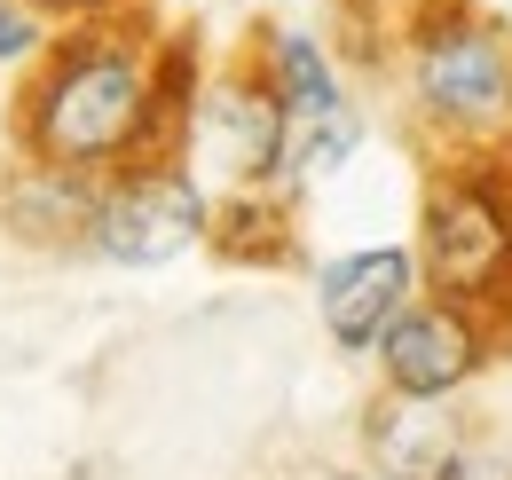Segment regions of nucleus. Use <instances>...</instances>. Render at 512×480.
<instances>
[{
	"instance_id": "nucleus-1",
	"label": "nucleus",
	"mask_w": 512,
	"mask_h": 480,
	"mask_svg": "<svg viewBox=\"0 0 512 480\" xmlns=\"http://www.w3.org/2000/svg\"><path fill=\"white\" fill-rule=\"evenodd\" d=\"M8 134L24 158L111 174L134 158H166L158 103H150V24L103 16V24H56L48 48L24 63Z\"/></svg>"
},
{
	"instance_id": "nucleus-2",
	"label": "nucleus",
	"mask_w": 512,
	"mask_h": 480,
	"mask_svg": "<svg viewBox=\"0 0 512 480\" xmlns=\"http://www.w3.org/2000/svg\"><path fill=\"white\" fill-rule=\"evenodd\" d=\"M402 79L442 142L497 150L512 134V32L481 0H418L402 16Z\"/></svg>"
},
{
	"instance_id": "nucleus-3",
	"label": "nucleus",
	"mask_w": 512,
	"mask_h": 480,
	"mask_svg": "<svg viewBox=\"0 0 512 480\" xmlns=\"http://www.w3.org/2000/svg\"><path fill=\"white\" fill-rule=\"evenodd\" d=\"M418 284L473 307H512V166L497 150L449 158L418 213Z\"/></svg>"
},
{
	"instance_id": "nucleus-4",
	"label": "nucleus",
	"mask_w": 512,
	"mask_h": 480,
	"mask_svg": "<svg viewBox=\"0 0 512 480\" xmlns=\"http://www.w3.org/2000/svg\"><path fill=\"white\" fill-rule=\"evenodd\" d=\"M253 63H260V79H268V95H276V111H284V166H276V189L300 197L308 181L339 174V166L355 158L363 111H355V95H347L331 48H323L316 32H300V24H260Z\"/></svg>"
},
{
	"instance_id": "nucleus-5",
	"label": "nucleus",
	"mask_w": 512,
	"mask_h": 480,
	"mask_svg": "<svg viewBox=\"0 0 512 480\" xmlns=\"http://www.w3.org/2000/svg\"><path fill=\"white\" fill-rule=\"evenodd\" d=\"M205 213H213V189L182 158H134L95 174L79 252L103 268H174L182 252L205 244Z\"/></svg>"
},
{
	"instance_id": "nucleus-6",
	"label": "nucleus",
	"mask_w": 512,
	"mask_h": 480,
	"mask_svg": "<svg viewBox=\"0 0 512 480\" xmlns=\"http://www.w3.org/2000/svg\"><path fill=\"white\" fill-rule=\"evenodd\" d=\"M213 197L221 189H276V166H284V111L260 79L253 48L229 63V71H205L197 87V111L182 126V150H174Z\"/></svg>"
},
{
	"instance_id": "nucleus-7",
	"label": "nucleus",
	"mask_w": 512,
	"mask_h": 480,
	"mask_svg": "<svg viewBox=\"0 0 512 480\" xmlns=\"http://www.w3.org/2000/svg\"><path fill=\"white\" fill-rule=\"evenodd\" d=\"M371 362H379V386H394V394H434V402H449V394H465L497 362V315L473 307V300H449V292H418L386 323Z\"/></svg>"
},
{
	"instance_id": "nucleus-8",
	"label": "nucleus",
	"mask_w": 512,
	"mask_h": 480,
	"mask_svg": "<svg viewBox=\"0 0 512 480\" xmlns=\"http://www.w3.org/2000/svg\"><path fill=\"white\" fill-rule=\"evenodd\" d=\"M410 300H418V252H410V244L339 252V260L316 276V323L347 362H371V347L386 339V323H394Z\"/></svg>"
},
{
	"instance_id": "nucleus-9",
	"label": "nucleus",
	"mask_w": 512,
	"mask_h": 480,
	"mask_svg": "<svg viewBox=\"0 0 512 480\" xmlns=\"http://www.w3.org/2000/svg\"><path fill=\"white\" fill-rule=\"evenodd\" d=\"M363 449H371V473L394 480H449L465 457V418L434 402V394H394L386 386L363 418Z\"/></svg>"
},
{
	"instance_id": "nucleus-10",
	"label": "nucleus",
	"mask_w": 512,
	"mask_h": 480,
	"mask_svg": "<svg viewBox=\"0 0 512 480\" xmlns=\"http://www.w3.org/2000/svg\"><path fill=\"white\" fill-rule=\"evenodd\" d=\"M87 205H95V174H79V166H48V158L16 150L0 174V229L24 252H79Z\"/></svg>"
},
{
	"instance_id": "nucleus-11",
	"label": "nucleus",
	"mask_w": 512,
	"mask_h": 480,
	"mask_svg": "<svg viewBox=\"0 0 512 480\" xmlns=\"http://www.w3.org/2000/svg\"><path fill=\"white\" fill-rule=\"evenodd\" d=\"M205 252L229 268H292L300 260V221L284 189H221L205 213Z\"/></svg>"
},
{
	"instance_id": "nucleus-12",
	"label": "nucleus",
	"mask_w": 512,
	"mask_h": 480,
	"mask_svg": "<svg viewBox=\"0 0 512 480\" xmlns=\"http://www.w3.org/2000/svg\"><path fill=\"white\" fill-rule=\"evenodd\" d=\"M48 16L32 8V0H0V71H24V63L48 48Z\"/></svg>"
},
{
	"instance_id": "nucleus-13",
	"label": "nucleus",
	"mask_w": 512,
	"mask_h": 480,
	"mask_svg": "<svg viewBox=\"0 0 512 480\" xmlns=\"http://www.w3.org/2000/svg\"><path fill=\"white\" fill-rule=\"evenodd\" d=\"M48 24H103V16H134L142 0H32Z\"/></svg>"
},
{
	"instance_id": "nucleus-14",
	"label": "nucleus",
	"mask_w": 512,
	"mask_h": 480,
	"mask_svg": "<svg viewBox=\"0 0 512 480\" xmlns=\"http://www.w3.org/2000/svg\"><path fill=\"white\" fill-rule=\"evenodd\" d=\"M449 480H512V465H505V457H473V449H465Z\"/></svg>"
},
{
	"instance_id": "nucleus-15",
	"label": "nucleus",
	"mask_w": 512,
	"mask_h": 480,
	"mask_svg": "<svg viewBox=\"0 0 512 480\" xmlns=\"http://www.w3.org/2000/svg\"><path fill=\"white\" fill-rule=\"evenodd\" d=\"M339 480H394V473H339Z\"/></svg>"
}]
</instances>
